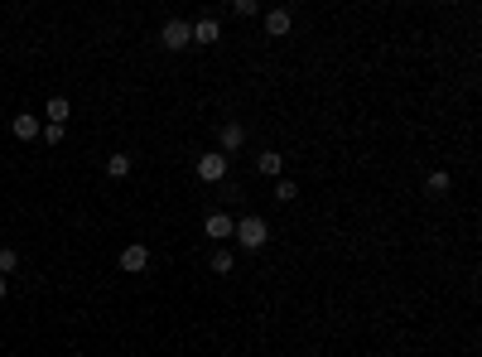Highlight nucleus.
<instances>
[{"mask_svg":"<svg viewBox=\"0 0 482 357\" xmlns=\"http://www.w3.org/2000/svg\"><path fill=\"white\" fill-rule=\"evenodd\" d=\"M237 242L246 251H261L270 242V227H266V218H241L237 222Z\"/></svg>","mask_w":482,"mask_h":357,"instance_id":"1","label":"nucleus"},{"mask_svg":"<svg viewBox=\"0 0 482 357\" xmlns=\"http://www.w3.org/2000/svg\"><path fill=\"white\" fill-rule=\"evenodd\" d=\"M160 44L169 54H179L184 44H193V25H188V20H169V25L160 29Z\"/></svg>","mask_w":482,"mask_h":357,"instance_id":"2","label":"nucleus"},{"mask_svg":"<svg viewBox=\"0 0 482 357\" xmlns=\"http://www.w3.org/2000/svg\"><path fill=\"white\" fill-rule=\"evenodd\" d=\"M198 179L203 184H222L227 179V155H198Z\"/></svg>","mask_w":482,"mask_h":357,"instance_id":"3","label":"nucleus"},{"mask_svg":"<svg viewBox=\"0 0 482 357\" xmlns=\"http://www.w3.org/2000/svg\"><path fill=\"white\" fill-rule=\"evenodd\" d=\"M203 232H208L213 242H227V237H237V218H227V213H213V218L203 222Z\"/></svg>","mask_w":482,"mask_h":357,"instance_id":"4","label":"nucleus"},{"mask_svg":"<svg viewBox=\"0 0 482 357\" xmlns=\"http://www.w3.org/2000/svg\"><path fill=\"white\" fill-rule=\"evenodd\" d=\"M145 266H150V251L140 247V242H135V247H126V251H121V271L140 275V271H145Z\"/></svg>","mask_w":482,"mask_h":357,"instance_id":"5","label":"nucleus"},{"mask_svg":"<svg viewBox=\"0 0 482 357\" xmlns=\"http://www.w3.org/2000/svg\"><path fill=\"white\" fill-rule=\"evenodd\" d=\"M290 25H295V20H290V10H270V15H266V34H270V39H285Z\"/></svg>","mask_w":482,"mask_h":357,"instance_id":"6","label":"nucleus"},{"mask_svg":"<svg viewBox=\"0 0 482 357\" xmlns=\"http://www.w3.org/2000/svg\"><path fill=\"white\" fill-rule=\"evenodd\" d=\"M217 39H222V25H217L213 15H208V20H198V25H193V44H217Z\"/></svg>","mask_w":482,"mask_h":357,"instance_id":"7","label":"nucleus"},{"mask_svg":"<svg viewBox=\"0 0 482 357\" xmlns=\"http://www.w3.org/2000/svg\"><path fill=\"white\" fill-rule=\"evenodd\" d=\"M222 150H241V140H246V131H241V121H222Z\"/></svg>","mask_w":482,"mask_h":357,"instance_id":"8","label":"nucleus"},{"mask_svg":"<svg viewBox=\"0 0 482 357\" xmlns=\"http://www.w3.org/2000/svg\"><path fill=\"white\" fill-rule=\"evenodd\" d=\"M10 131H15L20 140H34V136H44V126H39L34 116H15V121H10Z\"/></svg>","mask_w":482,"mask_h":357,"instance_id":"9","label":"nucleus"},{"mask_svg":"<svg viewBox=\"0 0 482 357\" xmlns=\"http://www.w3.org/2000/svg\"><path fill=\"white\" fill-rule=\"evenodd\" d=\"M107 174H111V179H126V174H131V155H111Z\"/></svg>","mask_w":482,"mask_h":357,"instance_id":"10","label":"nucleus"},{"mask_svg":"<svg viewBox=\"0 0 482 357\" xmlns=\"http://www.w3.org/2000/svg\"><path fill=\"white\" fill-rule=\"evenodd\" d=\"M49 126H68V102H63V97L49 102Z\"/></svg>","mask_w":482,"mask_h":357,"instance_id":"11","label":"nucleus"},{"mask_svg":"<svg viewBox=\"0 0 482 357\" xmlns=\"http://www.w3.org/2000/svg\"><path fill=\"white\" fill-rule=\"evenodd\" d=\"M449 184H454V179H449L444 169H439V174H429V179H425V189H429V193H449Z\"/></svg>","mask_w":482,"mask_h":357,"instance_id":"12","label":"nucleus"},{"mask_svg":"<svg viewBox=\"0 0 482 357\" xmlns=\"http://www.w3.org/2000/svg\"><path fill=\"white\" fill-rule=\"evenodd\" d=\"M275 198H280V203L299 198V184H295V179H280V184H275Z\"/></svg>","mask_w":482,"mask_h":357,"instance_id":"13","label":"nucleus"},{"mask_svg":"<svg viewBox=\"0 0 482 357\" xmlns=\"http://www.w3.org/2000/svg\"><path fill=\"white\" fill-rule=\"evenodd\" d=\"M256 165H261V174H270V179H275V174H280V155H275V150H266Z\"/></svg>","mask_w":482,"mask_h":357,"instance_id":"14","label":"nucleus"},{"mask_svg":"<svg viewBox=\"0 0 482 357\" xmlns=\"http://www.w3.org/2000/svg\"><path fill=\"white\" fill-rule=\"evenodd\" d=\"M15 266H20V256H15L10 247H0V275H5V271H15Z\"/></svg>","mask_w":482,"mask_h":357,"instance_id":"15","label":"nucleus"},{"mask_svg":"<svg viewBox=\"0 0 482 357\" xmlns=\"http://www.w3.org/2000/svg\"><path fill=\"white\" fill-rule=\"evenodd\" d=\"M213 271H222V275L232 271V251H222V247H217V256H213Z\"/></svg>","mask_w":482,"mask_h":357,"instance_id":"16","label":"nucleus"},{"mask_svg":"<svg viewBox=\"0 0 482 357\" xmlns=\"http://www.w3.org/2000/svg\"><path fill=\"white\" fill-rule=\"evenodd\" d=\"M0 300H5V275H0Z\"/></svg>","mask_w":482,"mask_h":357,"instance_id":"17","label":"nucleus"}]
</instances>
